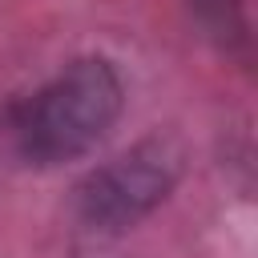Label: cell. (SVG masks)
Here are the masks:
<instances>
[{
	"label": "cell",
	"mask_w": 258,
	"mask_h": 258,
	"mask_svg": "<svg viewBox=\"0 0 258 258\" xmlns=\"http://www.w3.org/2000/svg\"><path fill=\"white\" fill-rule=\"evenodd\" d=\"M185 169V145L177 133L157 129L141 141H133L125 153L101 161L77 181L73 206L81 226L97 234H121L149 218L181 181Z\"/></svg>",
	"instance_id": "7a4b0ae2"
},
{
	"label": "cell",
	"mask_w": 258,
	"mask_h": 258,
	"mask_svg": "<svg viewBox=\"0 0 258 258\" xmlns=\"http://www.w3.org/2000/svg\"><path fill=\"white\" fill-rule=\"evenodd\" d=\"M125 113V81L109 56H77L8 109L12 141L32 165H64L93 153Z\"/></svg>",
	"instance_id": "6da1fadb"
},
{
	"label": "cell",
	"mask_w": 258,
	"mask_h": 258,
	"mask_svg": "<svg viewBox=\"0 0 258 258\" xmlns=\"http://www.w3.org/2000/svg\"><path fill=\"white\" fill-rule=\"evenodd\" d=\"M194 24L202 36L226 52V56H250V24H246V4L242 0H189Z\"/></svg>",
	"instance_id": "3957f363"
}]
</instances>
